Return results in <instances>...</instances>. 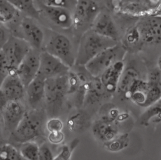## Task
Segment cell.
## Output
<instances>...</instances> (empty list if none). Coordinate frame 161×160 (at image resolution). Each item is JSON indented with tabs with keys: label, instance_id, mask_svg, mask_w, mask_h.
I'll return each instance as SVG.
<instances>
[{
	"label": "cell",
	"instance_id": "cell-39",
	"mask_svg": "<svg viewBox=\"0 0 161 160\" xmlns=\"http://www.w3.org/2000/svg\"><path fill=\"white\" fill-rule=\"evenodd\" d=\"M157 68L161 71V55L158 57L157 60Z\"/></svg>",
	"mask_w": 161,
	"mask_h": 160
},
{
	"label": "cell",
	"instance_id": "cell-20",
	"mask_svg": "<svg viewBox=\"0 0 161 160\" xmlns=\"http://www.w3.org/2000/svg\"><path fill=\"white\" fill-rule=\"evenodd\" d=\"M83 105H94L110 95L105 90L99 77H92L86 84Z\"/></svg>",
	"mask_w": 161,
	"mask_h": 160
},
{
	"label": "cell",
	"instance_id": "cell-28",
	"mask_svg": "<svg viewBox=\"0 0 161 160\" xmlns=\"http://www.w3.org/2000/svg\"><path fill=\"white\" fill-rule=\"evenodd\" d=\"M18 150L12 144L0 145V160H22Z\"/></svg>",
	"mask_w": 161,
	"mask_h": 160
},
{
	"label": "cell",
	"instance_id": "cell-27",
	"mask_svg": "<svg viewBox=\"0 0 161 160\" xmlns=\"http://www.w3.org/2000/svg\"><path fill=\"white\" fill-rule=\"evenodd\" d=\"M18 10L8 0H0V22L6 23L12 20Z\"/></svg>",
	"mask_w": 161,
	"mask_h": 160
},
{
	"label": "cell",
	"instance_id": "cell-10",
	"mask_svg": "<svg viewBox=\"0 0 161 160\" xmlns=\"http://www.w3.org/2000/svg\"><path fill=\"white\" fill-rule=\"evenodd\" d=\"M39 67L40 52L38 50L31 48L16 71V73L25 88L36 77L38 73Z\"/></svg>",
	"mask_w": 161,
	"mask_h": 160
},
{
	"label": "cell",
	"instance_id": "cell-25",
	"mask_svg": "<svg viewBox=\"0 0 161 160\" xmlns=\"http://www.w3.org/2000/svg\"><path fill=\"white\" fill-rule=\"evenodd\" d=\"M130 137L128 133L118 134L113 139L103 142V147L111 152H118L126 148L130 144Z\"/></svg>",
	"mask_w": 161,
	"mask_h": 160
},
{
	"label": "cell",
	"instance_id": "cell-33",
	"mask_svg": "<svg viewBox=\"0 0 161 160\" xmlns=\"http://www.w3.org/2000/svg\"><path fill=\"white\" fill-rule=\"evenodd\" d=\"M54 156L53 152L46 142L40 145L38 160H53Z\"/></svg>",
	"mask_w": 161,
	"mask_h": 160
},
{
	"label": "cell",
	"instance_id": "cell-26",
	"mask_svg": "<svg viewBox=\"0 0 161 160\" xmlns=\"http://www.w3.org/2000/svg\"><path fill=\"white\" fill-rule=\"evenodd\" d=\"M18 152L25 160H38L40 145L35 141H28L19 144Z\"/></svg>",
	"mask_w": 161,
	"mask_h": 160
},
{
	"label": "cell",
	"instance_id": "cell-37",
	"mask_svg": "<svg viewBox=\"0 0 161 160\" xmlns=\"http://www.w3.org/2000/svg\"><path fill=\"white\" fill-rule=\"evenodd\" d=\"M9 36L10 35H8L7 31L3 27L0 26V47L1 48L7 41Z\"/></svg>",
	"mask_w": 161,
	"mask_h": 160
},
{
	"label": "cell",
	"instance_id": "cell-5",
	"mask_svg": "<svg viewBox=\"0 0 161 160\" xmlns=\"http://www.w3.org/2000/svg\"><path fill=\"white\" fill-rule=\"evenodd\" d=\"M160 97L161 90L157 85L139 78L131 85L126 99L130 100L140 107L147 108Z\"/></svg>",
	"mask_w": 161,
	"mask_h": 160
},
{
	"label": "cell",
	"instance_id": "cell-21",
	"mask_svg": "<svg viewBox=\"0 0 161 160\" xmlns=\"http://www.w3.org/2000/svg\"><path fill=\"white\" fill-rule=\"evenodd\" d=\"M91 125V117L89 114L81 108H77L67 120V128L72 132H83L89 129Z\"/></svg>",
	"mask_w": 161,
	"mask_h": 160
},
{
	"label": "cell",
	"instance_id": "cell-34",
	"mask_svg": "<svg viewBox=\"0 0 161 160\" xmlns=\"http://www.w3.org/2000/svg\"><path fill=\"white\" fill-rule=\"evenodd\" d=\"M126 41L130 45H135L140 41L138 33L135 26L130 28L126 35Z\"/></svg>",
	"mask_w": 161,
	"mask_h": 160
},
{
	"label": "cell",
	"instance_id": "cell-16",
	"mask_svg": "<svg viewBox=\"0 0 161 160\" xmlns=\"http://www.w3.org/2000/svg\"><path fill=\"white\" fill-rule=\"evenodd\" d=\"M38 8L40 13H42L52 23L62 29H67L72 26V12L67 9L46 6L40 4Z\"/></svg>",
	"mask_w": 161,
	"mask_h": 160
},
{
	"label": "cell",
	"instance_id": "cell-3",
	"mask_svg": "<svg viewBox=\"0 0 161 160\" xmlns=\"http://www.w3.org/2000/svg\"><path fill=\"white\" fill-rule=\"evenodd\" d=\"M117 43L118 41L98 35L91 29L86 30L79 41L75 65L84 67L100 52Z\"/></svg>",
	"mask_w": 161,
	"mask_h": 160
},
{
	"label": "cell",
	"instance_id": "cell-2",
	"mask_svg": "<svg viewBox=\"0 0 161 160\" xmlns=\"http://www.w3.org/2000/svg\"><path fill=\"white\" fill-rule=\"evenodd\" d=\"M67 95V74L45 79L44 108L50 118L59 115Z\"/></svg>",
	"mask_w": 161,
	"mask_h": 160
},
{
	"label": "cell",
	"instance_id": "cell-40",
	"mask_svg": "<svg viewBox=\"0 0 161 160\" xmlns=\"http://www.w3.org/2000/svg\"><path fill=\"white\" fill-rule=\"evenodd\" d=\"M3 137V130H2V125L0 121V139H1Z\"/></svg>",
	"mask_w": 161,
	"mask_h": 160
},
{
	"label": "cell",
	"instance_id": "cell-9",
	"mask_svg": "<svg viewBox=\"0 0 161 160\" xmlns=\"http://www.w3.org/2000/svg\"><path fill=\"white\" fill-rule=\"evenodd\" d=\"M99 11V7L94 0H77L72 11V26L79 29L88 24L91 26Z\"/></svg>",
	"mask_w": 161,
	"mask_h": 160
},
{
	"label": "cell",
	"instance_id": "cell-36",
	"mask_svg": "<svg viewBox=\"0 0 161 160\" xmlns=\"http://www.w3.org/2000/svg\"><path fill=\"white\" fill-rule=\"evenodd\" d=\"M160 75H161V71L158 68H154L150 70V72L148 73L147 80L152 84L157 85Z\"/></svg>",
	"mask_w": 161,
	"mask_h": 160
},
{
	"label": "cell",
	"instance_id": "cell-8",
	"mask_svg": "<svg viewBox=\"0 0 161 160\" xmlns=\"http://www.w3.org/2000/svg\"><path fill=\"white\" fill-rule=\"evenodd\" d=\"M140 41L148 45L161 44V15H152L140 19L135 26Z\"/></svg>",
	"mask_w": 161,
	"mask_h": 160
},
{
	"label": "cell",
	"instance_id": "cell-1",
	"mask_svg": "<svg viewBox=\"0 0 161 160\" xmlns=\"http://www.w3.org/2000/svg\"><path fill=\"white\" fill-rule=\"evenodd\" d=\"M46 115L44 108L26 110L17 127L9 134V139L19 144L28 141H35L42 137L45 129Z\"/></svg>",
	"mask_w": 161,
	"mask_h": 160
},
{
	"label": "cell",
	"instance_id": "cell-4",
	"mask_svg": "<svg viewBox=\"0 0 161 160\" xmlns=\"http://www.w3.org/2000/svg\"><path fill=\"white\" fill-rule=\"evenodd\" d=\"M126 53V48L117 43L114 46L100 52L84 67L93 77H99L101 75L116 61L123 60Z\"/></svg>",
	"mask_w": 161,
	"mask_h": 160
},
{
	"label": "cell",
	"instance_id": "cell-6",
	"mask_svg": "<svg viewBox=\"0 0 161 160\" xmlns=\"http://www.w3.org/2000/svg\"><path fill=\"white\" fill-rule=\"evenodd\" d=\"M45 51L61 60L70 68L75 65L76 55L69 38L64 35L55 33L47 41Z\"/></svg>",
	"mask_w": 161,
	"mask_h": 160
},
{
	"label": "cell",
	"instance_id": "cell-42",
	"mask_svg": "<svg viewBox=\"0 0 161 160\" xmlns=\"http://www.w3.org/2000/svg\"><path fill=\"white\" fill-rule=\"evenodd\" d=\"M0 50H1V47H0Z\"/></svg>",
	"mask_w": 161,
	"mask_h": 160
},
{
	"label": "cell",
	"instance_id": "cell-19",
	"mask_svg": "<svg viewBox=\"0 0 161 160\" xmlns=\"http://www.w3.org/2000/svg\"><path fill=\"white\" fill-rule=\"evenodd\" d=\"M0 88L9 101H21L25 95L26 88L16 72L4 79Z\"/></svg>",
	"mask_w": 161,
	"mask_h": 160
},
{
	"label": "cell",
	"instance_id": "cell-38",
	"mask_svg": "<svg viewBox=\"0 0 161 160\" xmlns=\"http://www.w3.org/2000/svg\"><path fill=\"white\" fill-rule=\"evenodd\" d=\"M9 100L0 88V112L3 110Z\"/></svg>",
	"mask_w": 161,
	"mask_h": 160
},
{
	"label": "cell",
	"instance_id": "cell-18",
	"mask_svg": "<svg viewBox=\"0 0 161 160\" xmlns=\"http://www.w3.org/2000/svg\"><path fill=\"white\" fill-rule=\"evenodd\" d=\"M124 70L123 60H119L106 69L99 77L106 91L110 95L116 92L118 83Z\"/></svg>",
	"mask_w": 161,
	"mask_h": 160
},
{
	"label": "cell",
	"instance_id": "cell-31",
	"mask_svg": "<svg viewBox=\"0 0 161 160\" xmlns=\"http://www.w3.org/2000/svg\"><path fill=\"white\" fill-rule=\"evenodd\" d=\"M12 72L4 55L0 50V86L4 79Z\"/></svg>",
	"mask_w": 161,
	"mask_h": 160
},
{
	"label": "cell",
	"instance_id": "cell-24",
	"mask_svg": "<svg viewBox=\"0 0 161 160\" xmlns=\"http://www.w3.org/2000/svg\"><path fill=\"white\" fill-rule=\"evenodd\" d=\"M18 11L25 13L28 17L39 19L40 12L35 6L34 0H8Z\"/></svg>",
	"mask_w": 161,
	"mask_h": 160
},
{
	"label": "cell",
	"instance_id": "cell-7",
	"mask_svg": "<svg viewBox=\"0 0 161 160\" xmlns=\"http://www.w3.org/2000/svg\"><path fill=\"white\" fill-rule=\"evenodd\" d=\"M30 45L23 39L14 35L9 36L1 48L12 72H16L19 64L31 50Z\"/></svg>",
	"mask_w": 161,
	"mask_h": 160
},
{
	"label": "cell",
	"instance_id": "cell-35",
	"mask_svg": "<svg viewBox=\"0 0 161 160\" xmlns=\"http://www.w3.org/2000/svg\"><path fill=\"white\" fill-rule=\"evenodd\" d=\"M64 134L61 131H55L49 132L47 139L48 141L52 144H58L63 142L64 140Z\"/></svg>",
	"mask_w": 161,
	"mask_h": 160
},
{
	"label": "cell",
	"instance_id": "cell-41",
	"mask_svg": "<svg viewBox=\"0 0 161 160\" xmlns=\"http://www.w3.org/2000/svg\"><path fill=\"white\" fill-rule=\"evenodd\" d=\"M158 87H159V88L161 90V75H160V78H159V80H158Z\"/></svg>",
	"mask_w": 161,
	"mask_h": 160
},
{
	"label": "cell",
	"instance_id": "cell-23",
	"mask_svg": "<svg viewBox=\"0 0 161 160\" xmlns=\"http://www.w3.org/2000/svg\"><path fill=\"white\" fill-rule=\"evenodd\" d=\"M161 121V97L152 105L147 108L146 110L140 117V124L147 126L150 122L158 123Z\"/></svg>",
	"mask_w": 161,
	"mask_h": 160
},
{
	"label": "cell",
	"instance_id": "cell-15",
	"mask_svg": "<svg viewBox=\"0 0 161 160\" xmlns=\"http://www.w3.org/2000/svg\"><path fill=\"white\" fill-rule=\"evenodd\" d=\"M45 78L40 73L28 84L25 94L28 105L31 109L44 108ZM45 109V108H44Z\"/></svg>",
	"mask_w": 161,
	"mask_h": 160
},
{
	"label": "cell",
	"instance_id": "cell-30",
	"mask_svg": "<svg viewBox=\"0 0 161 160\" xmlns=\"http://www.w3.org/2000/svg\"><path fill=\"white\" fill-rule=\"evenodd\" d=\"M79 142L78 139H74L69 145H64L60 152L54 157L53 160H70L72 153Z\"/></svg>",
	"mask_w": 161,
	"mask_h": 160
},
{
	"label": "cell",
	"instance_id": "cell-11",
	"mask_svg": "<svg viewBox=\"0 0 161 160\" xmlns=\"http://www.w3.org/2000/svg\"><path fill=\"white\" fill-rule=\"evenodd\" d=\"M70 68L61 60L43 50L40 52V67L38 73L45 79L68 73Z\"/></svg>",
	"mask_w": 161,
	"mask_h": 160
},
{
	"label": "cell",
	"instance_id": "cell-29",
	"mask_svg": "<svg viewBox=\"0 0 161 160\" xmlns=\"http://www.w3.org/2000/svg\"><path fill=\"white\" fill-rule=\"evenodd\" d=\"M77 0H38L40 4L67 9L73 11Z\"/></svg>",
	"mask_w": 161,
	"mask_h": 160
},
{
	"label": "cell",
	"instance_id": "cell-12",
	"mask_svg": "<svg viewBox=\"0 0 161 160\" xmlns=\"http://www.w3.org/2000/svg\"><path fill=\"white\" fill-rule=\"evenodd\" d=\"M26 112L25 106L20 101H9L0 112L3 126L9 134L17 127Z\"/></svg>",
	"mask_w": 161,
	"mask_h": 160
},
{
	"label": "cell",
	"instance_id": "cell-22",
	"mask_svg": "<svg viewBox=\"0 0 161 160\" xmlns=\"http://www.w3.org/2000/svg\"><path fill=\"white\" fill-rule=\"evenodd\" d=\"M139 78V73L136 69L132 67L125 68L120 77L116 92L126 99V95L131 85Z\"/></svg>",
	"mask_w": 161,
	"mask_h": 160
},
{
	"label": "cell",
	"instance_id": "cell-17",
	"mask_svg": "<svg viewBox=\"0 0 161 160\" xmlns=\"http://www.w3.org/2000/svg\"><path fill=\"white\" fill-rule=\"evenodd\" d=\"M94 137L102 143L110 141L119 134V127L116 122L99 117L91 125Z\"/></svg>",
	"mask_w": 161,
	"mask_h": 160
},
{
	"label": "cell",
	"instance_id": "cell-32",
	"mask_svg": "<svg viewBox=\"0 0 161 160\" xmlns=\"http://www.w3.org/2000/svg\"><path fill=\"white\" fill-rule=\"evenodd\" d=\"M64 127L62 121L57 117H51L45 122V129L48 132L61 131Z\"/></svg>",
	"mask_w": 161,
	"mask_h": 160
},
{
	"label": "cell",
	"instance_id": "cell-13",
	"mask_svg": "<svg viewBox=\"0 0 161 160\" xmlns=\"http://www.w3.org/2000/svg\"><path fill=\"white\" fill-rule=\"evenodd\" d=\"M23 36L31 48L39 50L43 43L44 33L42 29L33 20V18L26 16L23 18L19 24Z\"/></svg>",
	"mask_w": 161,
	"mask_h": 160
},
{
	"label": "cell",
	"instance_id": "cell-14",
	"mask_svg": "<svg viewBox=\"0 0 161 160\" xmlns=\"http://www.w3.org/2000/svg\"><path fill=\"white\" fill-rule=\"evenodd\" d=\"M91 29L98 35L118 41L119 32L112 16L100 11L91 24Z\"/></svg>",
	"mask_w": 161,
	"mask_h": 160
}]
</instances>
